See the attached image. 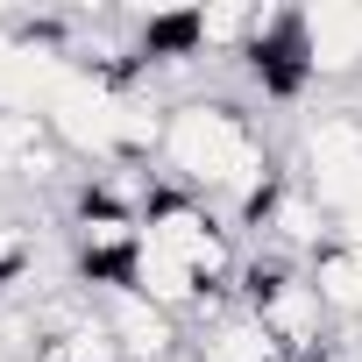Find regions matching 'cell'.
<instances>
[{"label": "cell", "mask_w": 362, "mask_h": 362, "mask_svg": "<svg viewBox=\"0 0 362 362\" xmlns=\"http://www.w3.org/2000/svg\"><path fill=\"white\" fill-rule=\"evenodd\" d=\"M93 313L107 320V334L121 341V355L128 362H185V334H177V320L170 313H156L142 291H128V284H100L93 291Z\"/></svg>", "instance_id": "obj_2"}, {"label": "cell", "mask_w": 362, "mask_h": 362, "mask_svg": "<svg viewBox=\"0 0 362 362\" xmlns=\"http://www.w3.org/2000/svg\"><path fill=\"white\" fill-rule=\"evenodd\" d=\"M185 362H284V348L256 327V313H228V320H214L206 334H192Z\"/></svg>", "instance_id": "obj_6"}, {"label": "cell", "mask_w": 362, "mask_h": 362, "mask_svg": "<svg viewBox=\"0 0 362 362\" xmlns=\"http://www.w3.org/2000/svg\"><path fill=\"white\" fill-rule=\"evenodd\" d=\"M128 291H142L156 313H170V320H192L199 313V298H206V284L185 270V263H177L170 249H156V242H142L135 249V263H128V277H121Z\"/></svg>", "instance_id": "obj_4"}, {"label": "cell", "mask_w": 362, "mask_h": 362, "mask_svg": "<svg viewBox=\"0 0 362 362\" xmlns=\"http://www.w3.org/2000/svg\"><path fill=\"white\" fill-rule=\"evenodd\" d=\"M298 57L305 78H362V8L355 0L298 8Z\"/></svg>", "instance_id": "obj_3"}, {"label": "cell", "mask_w": 362, "mask_h": 362, "mask_svg": "<svg viewBox=\"0 0 362 362\" xmlns=\"http://www.w3.org/2000/svg\"><path fill=\"white\" fill-rule=\"evenodd\" d=\"M305 277H313L327 320H362V249H355V242H327V249L305 263Z\"/></svg>", "instance_id": "obj_5"}, {"label": "cell", "mask_w": 362, "mask_h": 362, "mask_svg": "<svg viewBox=\"0 0 362 362\" xmlns=\"http://www.w3.org/2000/svg\"><path fill=\"white\" fill-rule=\"evenodd\" d=\"M156 156L170 163V177H177L192 199L228 206L242 228H249V221L263 214V199L284 185V170H277L270 142L256 135V121H249L235 100H214V93H192V100L170 107Z\"/></svg>", "instance_id": "obj_1"}]
</instances>
